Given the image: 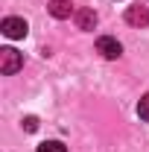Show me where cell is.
<instances>
[{
  "label": "cell",
  "instance_id": "1",
  "mask_svg": "<svg viewBox=\"0 0 149 152\" xmlns=\"http://www.w3.org/2000/svg\"><path fill=\"white\" fill-rule=\"evenodd\" d=\"M20 67H23V56L18 50H12V47H3L0 50V73L12 76V73H18Z\"/></svg>",
  "mask_w": 149,
  "mask_h": 152
},
{
  "label": "cell",
  "instance_id": "2",
  "mask_svg": "<svg viewBox=\"0 0 149 152\" xmlns=\"http://www.w3.org/2000/svg\"><path fill=\"white\" fill-rule=\"evenodd\" d=\"M96 53L102 58H120L123 56V44H120L117 38H111V35H102L96 41Z\"/></svg>",
  "mask_w": 149,
  "mask_h": 152
},
{
  "label": "cell",
  "instance_id": "3",
  "mask_svg": "<svg viewBox=\"0 0 149 152\" xmlns=\"http://www.w3.org/2000/svg\"><path fill=\"white\" fill-rule=\"evenodd\" d=\"M0 29H3V35H6V38H23L29 26H26V20H23V18H3Z\"/></svg>",
  "mask_w": 149,
  "mask_h": 152
},
{
  "label": "cell",
  "instance_id": "4",
  "mask_svg": "<svg viewBox=\"0 0 149 152\" xmlns=\"http://www.w3.org/2000/svg\"><path fill=\"white\" fill-rule=\"evenodd\" d=\"M126 23H131V26H149V9L146 6H129L126 9Z\"/></svg>",
  "mask_w": 149,
  "mask_h": 152
},
{
  "label": "cell",
  "instance_id": "5",
  "mask_svg": "<svg viewBox=\"0 0 149 152\" xmlns=\"http://www.w3.org/2000/svg\"><path fill=\"white\" fill-rule=\"evenodd\" d=\"M50 15L53 18H70V0H50Z\"/></svg>",
  "mask_w": 149,
  "mask_h": 152
},
{
  "label": "cell",
  "instance_id": "6",
  "mask_svg": "<svg viewBox=\"0 0 149 152\" xmlns=\"http://www.w3.org/2000/svg\"><path fill=\"white\" fill-rule=\"evenodd\" d=\"M76 23H79V29H93L96 26V15L91 9H82V12H76Z\"/></svg>",
  "mask_w": 149,
  "mask_h": 152
},
{
  "label": "cell",
  "instance_id": "7",
  "mask_svg": "<svg viewBox=\"0 0 149 152\" xmlns=\"http://www.w3.org/2000/svg\"><path fill=\"white\" fill-rule=\"evenodd\" d=\"M38 152H67V146H64L61 140H44V143L38 146Z\"/></svg>",
  "mask_w": 149,
  "mask_h": 152
},
{
  "label": "cell",
  "instance_id": "8",
  "mask_svg": "<svg viewBox=\"0 0 149 152\" xmlns=\"http://www.w3.org/2000/svg\"><path fill=\"white\" fill-rule=\"evenodd\" d=\"M137 114H140V120H146V123H149V94L137 102Z\"/></svg>",
  "mask_w": 149,
  "mask_h": 152
},
{
  "label": "cell",
  "instance_id": "9",
  "mask_svg": "<svg viewBox=\"0 0 149 152\" xmlns=\"http://www.w3.org/2000/svg\"><path fill=\"white\" fill-rule=\"evenodd\" d=\"M23 129H26V132H35V129H38V120H35V117H23Z\"/></svg>",
  "mask_w": 149,
  "mask_h": 152
}]
</instances>
